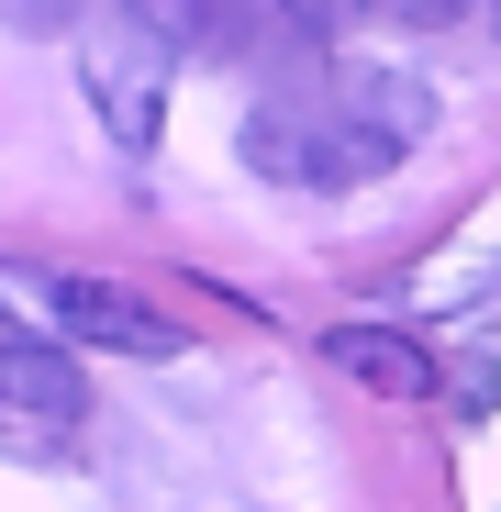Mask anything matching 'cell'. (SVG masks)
Masks as SVG:
<instances>
[{
  "label": "cell",
  "instance_id": "cell-1",
  "mask_svg": "<svg viewBox=\"0 0 501 512\" xmlns=\"http://www.w3.org/2000/svg\"><path fill=\"white\" fill-rule=\"evenodd\" d=\"M78 423H90V379H78L56 346H23V334H0V446H67Z\"/></svg>",
  "mask_w": 501,
  "mask_h": 512
},
{
  "label": "cell",
  "instance_id": "cell-2",
  "mask_svg": "<svg viewBox=\"0 0 501 512\" xmlns=\"http://www.w3.org/2000/svg\"><path fill=\"white\" fill-rule=\"evenodd\" d=\"M123 34L156 67H223L257 34V0H123Z\"/></svg>",
  "mask_w": 501,
  "mask_h": 512
},
{
  "label": "cell",
  "instance_id": "cell-3",
  "mask_svg": "<svg viewBox=\"0 0 501 512\" xmlns=\"http://www.w3.org/2000/svg\"><path fill=\"white\" fill-rule=\"evenodd\" d=\"M45 301H56L67 334H90V346H112V357H179V346H190L179 312H156V301L123 290V279H56Z\"/></svg>",
  "mask_w": 501,
  "mask_h": 512
},
{
  "label": "cell",
  "instance_id": "cell-4",
  "mask_svg": "<svg viewBox=\"0 0 501 512\" xmlns=\"http://www.w3.org/2000/svg\"><path fill=\"white\" fill-rule=\"evenodd\" d=\"M78 90H90V112L112 123V145H123V156H145V145L167 134V78H156V56H145L134 34L90 45V67H78Z\"/></svg>",
  "mask_w": 501,
  "mask_h": 512
},
{
  "label": "cell",
  "instance_id": "cell-5",
  "mask_svg": "<svg viewBox=\"0 0 501 512\" xmlns=\"http://www.w3.org/2000/svg\"><path fill=\"white\" fill-rule=\"evenodd\" d=\"M334 112L368 123L390 156H412V145L435 134V90H424L412 67H379V56H346V67H334Z\"/></svg>",
  "mask_w": 501,
  "mask_h": 512
},
{
  "label": "cell",
  "instance_id": "cell-6",
  "mask_svg": "<svg viewBox=\"0 0 501 512\" xmlns=\"http://www.w3.org/2000/svg\"><path fill=\"white\" fill-rule=\"evenodd\" d=\"M323 357L346 368L357 390H379V401H424V390H435V357L412 346L401 323H334V334H323Z\"/></svg>",
  "mask_w": 501,
  "mask_h": 512
},
{
  "label": "cell",
  "instance_id": "cell-7",
  "mask_svg": "<svg viewBox=\"0 0 501 512\" xmlns=\"http://www.w3.org/2000/svg\"><path fill=\"white\" fill-rule=\"evenodd\" d=\"M357 12H368V0H279V23H290V34H312V45H334Z\"/></svg>",
  "mask_w": 501,
  "mask_h": 512
},
{
  "label": "cell",
  "instance_id": "cell-8",
  "mask_svg": "<svg viewBox=\"0 0 501 512\" xmlns=\"http://www.w3.org/2000/svg\"><path fill=\"white\" fill-rule=\"evenodd\" d=\"M78 0H0V34H67Z\"/></svg>",
  "mask_w": 501,
  "mask_h": 512
},
{
  "label": "cell",
  "instance_id": "cell-9",
  "mask_svg": "<svg viewBox=\"0 0 501 512\" xmlns=\"http://www.w3.org/2000/svg\"><path fill=\"white\" fill-rule=\"evenodd\" d=\"M368 12H390V23H424V34H435V23H457V12H468V0H368Z\"/></svg>",
  "mask_w": 501,
  "mask_h": 512
}]
</instances>
